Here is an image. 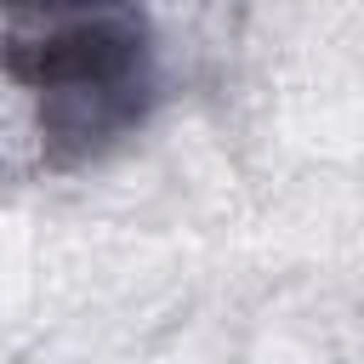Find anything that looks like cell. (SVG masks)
Returning a JSON list of instances; mask_svg holds the SVG:
<instances>
[{"label": "cell", "instance_id": "1", "mask_svg": "<svg viewBox=\"0 0 364 364\" xmlns=\"http://www.w3.org/2000/svg\"><path fill=\"white\" fill-rule=\"evenodd\" d=\"M0 80L34 102L40 154L85 165L154 108L148 11L136 0H0Z\"/></svg>", "mask_w": 364, "mask_h": 364}]
</instances>
